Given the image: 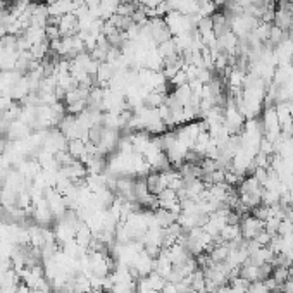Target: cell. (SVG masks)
<instances>
[{"mask_svg": "<svg viewBox=\"0 0 293 293\" xmlns=\"http://www.w3.org/2000/svg\"><path fill=\"white\" fill-rule=\"evenodd\" d=\"M266 228V221H260L250 214H245L240 221V231L245 240H254L260 231Z\"/></svg>", "mask_w": 293, "mask_h": 293, "instance_id": "obj_1", "label": "cell"}, {"mask_svg": "<svg viewBox=\"0 0 293 293\" xmlns=\"http://www.w3.org/2000/svg\"><path fill=\"white\" fill-rule=\"evenodd\" d=\"M148 28H150L152 42H154L155 45H159V43H164V42H167V40L172 38V33H171L169 28H167L166 21H164V18H152V19H148Z\"/></svg>", "mask_w": 293, "mask_h": 293, "instance_id": "obj_2", "label": "cell"}, {"mask_svg": "<svg viewBox=\"0 0 293 293\" xmlns=\"http://www.w3.org/2000/svg\"><path fill=\"white\" fill-rule=\"evenodd\" d=\"M167 184V176L166 172H155V171H150V174L147 176V186H148V191L152 195H160V191L166 190Z\"/></svg>", "mask_w": 293, "mask_h": 293, "instance_id": "obj_3", "label": "cell"}, {"mask_svg": "<svg viewBox=\"0 0 293 293\" xmlns=\"http://www.w3.org/2000/svg\"><path fill=\"white\" fill-rule=\"evenodd\" d=\"M67 152L76 159L85 162L88 159V150H86V143L83 140H69L67 142Z\"/></svg>", "mask_w": 293, "mask_h": 293, "instance_id": "obj_4", "label": "cell"}, {"mask_svg": "<svg viewBox=\"0 0 293 293\" xmlns=\"http://www.w3.org/2000/svg\"><path fill=\"white\" fill-rule=\"evenodd\" d=\"M293 23V14L290 11H284V9H276L274 13V21H272V25L281 28L283 31H288L290 30Z\"/></svg>", "mask_w": 293, "mask_h": 293, "instance_id": "obj_5", "label": "cell"}, {"mask_svg": "<svg viewBox=\"0 0 293 293\" xmlns=\"http://www.w3.org/2000/svg\"><path fill=\"white\" fill-rule=\"evenodd\" d=\"M155 50H157V54L160 55V59H169L172 57V55H176V54H181V52L178 50V47H176V43H174V40H167V42H164V43H159L157 47H155Z\"/></svg>", "mask_w": 293, "mask_h": 293, "instance_id": "obj_6", "label": "cell"}, {"mask_svg": "<svg viewBox=\"0 0 293 293\" xmlns=\"http://www.w3.org/2000/svg\"><path fill=\"white\" fill-rule=\"evenodd\" d=\"M240 276H242L243 279L250 281V283L259 281V266H255V264H252L247 260V262L240 266Z\"/></svg>", "mask_w": 293, "mask_h": 293, "instance_id": "obj_7", "label": "cell"}, {"mask_svg": "<svg viewBox=\"0 0 293 293\" xmlns=\"http://www.w3.org/2000/svg\"><path fill=\"white\" fill-rule=\"evenodd\" d=\"M219 236L223 238V242H231V240H236L238 236H242L240 224H226V226L221 230Z\"/></svg>", "mask_w": 293, "mask_h": 293, "instance_id": "obj_8", "label": "cell"}, {"mask_svg": "<svg viewBox=\"0 0 293 293\" xmlns=\"http://www.w3.org/2000/svg\"><path fill=\"white\" fill-rule=\"evenodd\" d=\"M288 38V33L286 31H283L281 28L271 25V31H269V38H267V43H271L272 47H278L283 40Z\"/></svg>", "mask_w": 293, "mask_h": 293, "instance_id": "obj_9", "label": "cell"}, {"mask_svg": "<svg viewBox=\"0 0 293 293\" xmlns=\"http://www.w3.org/2000/svg\"><path fill=\"white\" fill-rule=\"evenodd\" d=\"M200 169H202V174H211V172L219 169V164H218V160L216 159L204 157L202 162H200Z\"/></svg>", "mask_w": 293, "mask_h": 293, "instance_id": "obj_10", "label": "cell"}, {"mask_svg": "<svg viewBox=\"0 0 293 293\" xmlns=\"http://www.w3.org/2000/svg\"><path fill=\"white\" fill-rule=\"evenodd\" d=\"M271 276L276 279V283L278 284H283L284 281L290 278V271H288V267L278 266V267H272V274Z\"/></svg>", "mask_w": 293, "mask_h": 293, "instance_id": "obj_11", "label": "cell"}, {"mask_svg": "<svg viewBox=\"0 0 293 293\" xmlns=\"http://www.w3.org/2000/svg\"><path fill=\"white\" fill-rule=\"evenodd\" d=\"M291 233H293V223H291V221L281 219L279 221V226H278V233H276V235L288 236V235H291Z\"/></svg>", "mask_w": 293, "mask_h": 293, "instance_id": "obj_12", "label": "cell"}, {"mask_svg": "<svg viewBox=\"0 0 293 293\" xmlns=\"http://www.w3.org/2000/svg\"><path fill=\"white\" fill-rule=\"evenodd\" d=\"M45 38L49 40V42H54V40H61L62 35H61V30H59V26L47 25L45 26Z\"/></svg>", "mask_w": 293, "mask_h": 293, "instance_id": "obj_13", "label": "cell"}, {"mask_svg": "<svg viewBox=\"0 0 293 293\" xmlns=\"http://www.w3.org/2000/svg\"><path fill=\"white\" fill-rule=\"evenodd\" d=\"M247 293H269V290L266 284H264V281H254L247 288Z\"/></svg>", "mask_w": 293, "mask_h": 293, "instance_id": "obj_14", "label": "cell"}, {"mask_svg": "<svg viewBox=\"0 0 293 293\" xmlns=\"http://www.w3.org/2000/svg\"><path fill=\"white\" fill-rule=\"evenodd\" d=\"M254 240L260 245V247H267V245L271 243V240H272V235H269L266 230H262V231L259 233V235L255 236Z\"/></svg>", "mask_w": 293, "mask_h": 293, "instance_id": "obj_15", "label": "cell"}, {"mask_svg": "<svg viewBox=\"0 0 293 293\" xmlns=\"http://www.w3.org/2000/svg\"><path fill=\"white\" fill-rule=\"evenodd\" d=\"M281 293H293V279L291 278H288L283 284H281Z\"/></svg>", "mask_w": 293, "mask_h": 293, "instance_id": "obj_16", "label": "cell"}, {"mask_svg": "<svg viewBox=\"0 0 293 293\" xmlns=\"http://www.w3.org/2000/svg\"><path fill=\"white\" fill-rule=\"evenodd\" d=\"M264 4H266V6H276V4H278V0H262Z\"/></svg>", "mask_w": 293, "mask_h": 293, "instance_id": "obj_17", "label": "cell"}, {"mask_svg": "<svg viewBox=\"0 0 293 293\" xmlns=\"http://www.w3.org/2000/svg\"><path fill=\"white\" fill-rule=\"evenodd\" d=\"M195 2H197V4H199V6H200V4H206V2H211V0H195Z\"/></svg>", "mask_w": 293, "mask_h": 293, "instance_id": "obj_18", "label": "cell"}, {"mask_svg": "<svg viewBox=\"0 0 293 293\" xmlns=\"http://www.w3.org/2000/svg\"><path fill=\"white\" fill-rule=\"evenodd\" d=\"M250 4H259V2H262V0H248Z\"/></svg>", "mask_w": 293, "mask_h": 293, "instance_id": "obj_19", "label": "cell"}, {"mask_svg": "<svg viewBox=\"0 0 293 293\" xmlns=\"http://www.w3.org/2000/svg\"><path fill=\"white\" fill-rule=\"evenodd\" d=\"M88 293H91V291H88Z\"/></svg>", "mask_w": 293, "mask_h": 293, "instance_id": "obj_20", "label": "cell"}, {"mask_svg": "<svg viewBox=\"0 0 293 293\" xmlns=\"http://www.w3.org/2000/svg\"><path fill=\"white\" fill-rule=\"evenodd\" d=\"M0 38H2V37H0Z\"/></svg>", "mask_w": 293, "mask_h": 293, "instance_id": "obj_21", "label": "cell"}]
</instances>
